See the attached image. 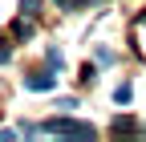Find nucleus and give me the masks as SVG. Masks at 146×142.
<instances>
[{"label": "nucleus", "mask_w": 146, "mask_h": 142, "mask_svg": "<svg viewBox=\"0 0 146 142\" xmlns=\"http://www.w3.org/2000/svg\"><path fill=\"white\" fill-rule=\"evenodd\" d=\"M25 85H29L33 94H36V90H41V94H49V90H53V85H57V81H53V73H33V77H29Z\"/></svg>", "instance_id": "nucleus-1"}, {"label": "nucleus", "mask_w": 146, "mask_h": 142, "mask_svg": "<svg viewBox=\"0 0 146 142\" xmlns=\"http://www.w3.org/2000/svg\"><path fill=\"white\" fill-rule=\"evenodd\" d=\"M36 8H41V0H21V12L25 16H36Z\"/></svg>", "instance_id": "nucleus-4"}, {"label": "nucleus", "mask_w": 146, "mask_h": 142, "mask_svg": "<svg viewBox=\"0 0 146 142\" xmlns=\"http://www.w3.org/2000/svg\"><path fill=\"white\" fill-rule=\"evenodd\" d=\"M114 134H126V130H134V118H114V126H110Z\"/></svg>", "instance_id": "nucleus-2"}, {"label": "nucleus", "mask_w": 146, "mask_h": 142, "mask_svg": "<svg viewBox=\"0 0 146 142\" xmlns=\"http://www.w3.org/2000/svg\"><path fill=\"white\" fill-rule=\"evenodd\" d=\"M57 4H61V8H77L81 0H57Z\"/></svg>", "instance_id": "nucleus-6"}, {"label": "nucleus", "mask_w": 146, "mask_h": 142, "mask_svg": "<svg viewBox=\"0 0 146 142\" xmlns=\"http://www.w3.org/2000/svg\"><path fill=\"white\" fill-rule=\"evenodd\" d=\"M130 94H134L130 85H118V90H114V102H122V106H126V102H130Z\"/></svg>", "instance_id": "nucleus-3"}, {"label": "nucleus", "mask_w": 146, "mask_h": 142, "mask_svg": "<svg viewBox=\"0 0 146 142\" xmlns=\"http://www.w3.org/2000/svg\"><path fill=\"white\" fill-rule=\"evenodd\" d=\"M98 61H102V65H114L118 57H114V53H110V49H98Z\"/></svg>", "instance_id": "nucleus-5"}]
</instances>
